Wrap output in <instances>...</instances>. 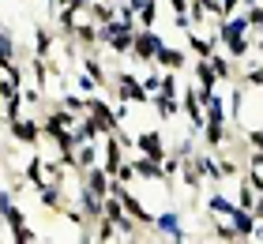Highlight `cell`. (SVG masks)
<instances>
[{"mask_svg":"<svg viewBox=\"0 0 263 244\" xmlns=\"http://www.w3.org/2000/svg\"><path fill=\"white\" fill-rule=\"evenodd\" d=\"M15 90H19V87H15V83H11V79L4 76V71H0V102H4L8 94H15Z\"/></svg>","mask_w":263,"mask_h":244,"instance_id":"44dd1931","label":"cell"},{"mask_svg":"<svg viewBox=\"0 0 263 244\" xmlns=\"http://www.w3.org/2000/svg\"><path fill=\"white\" fill-rule=\"evenodd\" d=\"M0 113H4L8 120L23 117V113H27V105H23V94H19V90H15V94H8V98H4V109H0Z\"/></svg>","mask_w":263,"mask_h":244,"instance_id":"e0dca14e","label":"cell"},{"mask_svg":"<svg viewBox=\"0 0 263 244\" xmlns=\"http://www.w3.org/2000/svg\"><path fill=\"white\" fill-rule=\"evenodd\" d=\"M151 237H154V240H199L192 229L184 226V211H181V207H165V211L154 214Z\"/></svg>","mask_w":263,"mask_h":244,"instance_id":"6da1fadb","label":"cell"},{"mask_svg":"<svg viewBox=\"0 0 263 244\" xmlns=\"http://www.w3.org/2000/svg\"><path fill=\"white\" fill-rule=\"evenodd\" d=\"M252 53L263 60V34H256V38H252Z\"/></svg>","mask_w":263,"mask_h":244,"instance_id":"d4e9b609","label":"cell"},{"mask_svg":"<svg viewBox=\"0 0 263 244\" xmlns=\"http://www.w3.org/2000/svg\"><path fill=\"white\" fill-rule=\"evenodd\" d=\"M162 34H158V27H139L136 30V38H132V53L124 57L132 68H147V64H154V53L162 49Z\"/></svg>","mask_w":263,"mask_h":244,"instance_id":"7a4b0ae2","label":"cell"},{"mask_svg":"<svg viewBox=\"0 0 263 244\" xmlns=\"http://www.w3.org/2000/svg\"><path fill=\"white\" fill-rule=\"evenodd\" d=\"M207 60H211V71H214V79H218V83H233L237 76H241V60H233L226 49H214Z\"/></svg>","mask_w":263,"mask_h":244,"instance_id":"52a82bcc","label":"cell"},{"mask_svg":"<svg viewBox=\"0 0 263 244\" xmlns=\"http://www.w3.org/2000/svg\"><path fill=\"white\" fill-rule=\"evenodd\" d=\"M23 180H27L30 188H38L45 184V154H34L27 165H23Z\"/></svg>","mask_w":263,"mask_h":244,"instance_id":"7c38bea8","label":"cell"},{"mask_svg":"<svg viewBox=\"0 0 263 244\" xmlns=\"http://www.w3.org/2000/svg\"><path fill=\"white\" fill-rule=\"evenodd\" d=\"M8 203H15V195H11L8 188H0V211H4V207H8Z\"/></svg>","mask_w":263,"mask_h":244,"instance_id":"cb8c5ba5","label":"cell"},{"mask_svg":"<svg viewBox=\"0 0 263 244\" xmlns=\"http://www.w3.org/2000/svg\"><path fill=\"white\" fill-rule=\"evenodd\" d=\"M226 218H230L233 233L241 237V240H252V233H256V226H259V222H256V214L248 211V207H233V211L226 214Z\"/></svg>","mask_w":263,"mask_h":244,"instance_id":"9c48e42d","label":"cell"},{"mask_svg":"<svg viewBox=\"0 0 263 244\" xmlns=\"http://www.w3.org/2000/svg\"><path fill=\"white\" fill-rule=\"evenodd\" d=\"M76 87H79V94H87V98L102 90V87H98V83H94V79L87 76V71H79V76H76Z\"/></svg>","mask_w":263,"mask_h":244,"instance_id":"ffe728a7","label":"cell"},{"mask_svg":"<svg viewBox=\"0 0 263 244\" xmlns=\"http://www.w3.org/2000/svg\"><path fill=\"white\" fill-rule=\"evenodd\" d=\"M184 49H188L196 60H207L214 49H218V38H214V30H199V27H192V30H184Z\"/></svg>","mask_w":263,"mask_h":244,"instance_id":"8992f818","label":"cell"},{"mask_svg":"<svg viewBox=\"0 0 263 244\" xmlns=\"http://www.w3.org/2000/svg\"><path fill=\"white\" fill-rule=\"evenodd\" d=\"M233 207H237V203H233V195H226L222 188H214V192L207 195V214H211V218H226V214L233 211Z\"/></svg>","mask_w":263,"mask_h":244,"instance_id":"8fae6325","label":"cell"},{"mask_svg":"<svg viewBox=\"0 0 263 244\" xmlns=\"http://www.w3.org/2000/svg\"><path fill=\"white\" fill-rule=\"evenodd\" d=\"M0 222H4V226H8V233H11L15 226H23V222H27V211H23L19 203H8L4 211H0Z\"/></svg>","mask_w":263,"mask_h":244,"instance_id":"9a60e30c","label":"cell"},{"mask_svg":"<svg viewBox=\"0 0 263 244\" xmlns=\"http://www.w3.org/2000/svg\"><path fill=\"white\" fill-rule=\"evenodd\" d=\"M57 45V34L49 27H34V57H49Z\"/></svg>","mask_w":263,"mask_h":244,"instance_id":"4fadbf2b","label":"cell"},{"mask_svg":"<svg viewBox=\"0 0 263 244\" xmlns=\"http://www.w3.org/2000/svg\"><path fill=\"white\" fill-rule=\"evenodd\" d=\"M8 240H15V244H34V240H42V237L34 233V229H30L27 222H23V226H15V229L8 233Z\"/></svg>","mask_w":263,"mask_h":244,"instance_id":"ac0fdd59","label":"cell"},{"mask_svg":"<svg viewBox=\"0 0 263 244\" xmlns=\"http://www.w3.org/2000/svg\"><path fill=\"white\" fill-rule=\"evenodd\" d=\"M222 15H233V11H241V0H218Z\"/></svg>","mask_w":263,"mask_h":244,"instance_id":"603a6c76","label":"cell"},{"mask_svg":"<svg viewBox=\"0 0 263 244\" xmlns=\"http://www.w3.org/2000/svg\"><path fill=\"white\" fill-rule=\"evenodd\" d=\"M188 64H192V53H188L184 45L162 42V49L154 53V68H162V71H184Z\"/></svg>","mask_w":263,"mask_h":244,"instance_id":"5b68a950","label":"cell"},{"mask_svg":"<svg viewBox=\"0 0 263 244\" xmlns=\"http://www.w3.org/2000/svg\"><path fill=\"white\" fill-rule=\"evenodd\" d=\"M132 151L147 154V158H154V162H162V158L170 154V143H165L162 128H147V132H136V136H132Z\"/></svg>","mask_w":263,"mask_h":244,"instance_id":"277c9868","label":"cell"},{"mask_svg":"<svg viewBox=\"0 0 263 244\" xmlns=\"http://www.w3.org/2000/svg\"><path fill=\"white\" fill-rule=\"evenodd\" d=\"M8 139L19 143V146H42V120L38 117H15L8 120Z\"/></svg>","mask_w":263,"mask_h":244,"instance_id":"3957f363","label":"cell"},{"mask_svg":"<svg viewBox=\"0 0 263 244\" xmlns=\"http://www.w3.org/2000/svg\"><path fill=\"white\" fill-rule=\"evenodd\" d=\"M132 165H136V180H151V184H165V173H162V162H154L147 154H128Z\"/></svg>","mask_w":263,"mask_h":244,"instance_id":"ba28073f","label":"cell"},{"mask_svg":"<svg viewBox=\"0 0 263 244\" xmlns=\"http://www.w3.org/2000/svg\"><path fill=\"white\" fill-rule=\"evenodd\" d=\"M98 165V143H76V158H71V173Z\"/></svg>","mask_w":263,"mask_h":244,"instance_id":"30bf717a","label":"cell"},{"mask_svg":"<svg viewBox=\"0 0 263 244\" xmlns=\"http://www.w3.org/2000/svg\"><path fill=\"white\" fill-rule=\"evenodd\" d=\"M15 53H19V45H15V34H11L4 23H0V68L8 64V60H15Z\"/></svg>","mask_w":263,"mask_h":244,"instance_id":"5bb4252c","label":"cell"},{"mask_svg":"<svg viewBox=\"0 0 263 244\" xmlns=\"http://www.w3.org/2000/svg\"><path fill=\"white\" fill-rule=\"evenodd\" d=\"M94 240H117V226L109 218H98V222H94Z\"/></svg>","mask_w":263,"mask_h":244,"instance_id":"d6986e66","label":"cell"},{"mask_svg":"<svg viewBox=\"0 0 263 244\" xmlns=\"http://www.w3.org/2000/svg\"><path fill=\"white\" fill-rule=\"evenodd\" d=\"M61 105L83 117V113H87V94H79V90H64V94H61Z\"/></svg>","mask_w":263,"mask_h":244,"instance_id":"2e32d148","label":"cell"},{"mask_svg":"<svg viewBox=\"0 0 263 244\" xmlns=\"http://www.w3.org/2000/svg\"><path fill=\"white\" fill-rule=\"evenodd\" d=\"M49 4H53V8H76V11H83L90 0H49Z\"/></svg>","mask_w":263,"mask_h":244,"instance_id":"7402d4cb","label":"cell"}]
</instances>
